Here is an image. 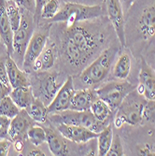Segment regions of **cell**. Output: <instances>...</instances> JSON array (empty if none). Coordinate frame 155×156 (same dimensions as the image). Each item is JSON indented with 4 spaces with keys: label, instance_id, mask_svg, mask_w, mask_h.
<instances>
[{
    "label": "cell",
    "instance_id": "obj_1",
    "mask_svg": "<svg viewBox=\"0 0 155 156\" xmlns=\"http://www.w3.org/2000/svg\"><path fill=\"white\" fill-rule=\"evenodd\" d=\"M104 43V33L79 23L68 26L64 33L63 54L70 66L79 68L85 65Z\"/></svg>",
    "mask_w": 155,
    "mask_h": 156
},
{
    "label": "cell",
    "instance_id": "obj_2",
    "mask_svg": "<svg viewBox=\"0 0 155 156\" xmlns=\"http://www.w3.org/2000/svg\"><path fill=\"white\" fill-rule=\"evenodd\" d=\"M147 102L136 89L126 96L115 111L114 125L117 128L123 124L131 126L142 125L145 122L144 108Z\"/></svg>",
    "mask_w": 155,
    "mask_h": 156
},
{
    "label": "cell",
    "instance_id": "obj_3",
    "mask_svg": "<svg viewBox=\"0 0 155 156\" xmlns=\"http://www.w3.org/2000/svg\"><path fill=\"white\" fill-rule=\"evenodd\" d=\"M103 15L101 6H87L79 3L67 2L60 8L57 14L49 22L51 23H66L68 26L93 20Z\"/></svg>",
    "mask_w": 155,
    "mask_h": 156
},
{
    "label": "cell",
    "instance_id": "obj_4",
    "mask_svg": "<svg viewBox=\"0 0 155 156\" xmlns=\"http://www.w3.org/2000/svg\"><path fill=\"white\" fill-rule=\"evenodd\" d=\"M117 51L118 50L115 47L104 50L91 65L82 70L79 74L80 81L88 86H94L103 81L110 71Z\"/></svg>",
    "mask_w": 155,
    "mask_h": 156
},
{
    "label": "cell",
    "instance_id": "obj_5",
    "mask_svg": "<svg viewBox=\"0 0 155 156\" xmlns=\"http://www.w3.org/2000/svg\"><path fill=\"white\" fill-rule=\"evenodd\" d=\"M48 119L56 124L63 123L86 127L96 134H99L105 127L108 125L98 121L91 110L78 111L74 109H67L58 113L48 114Z\"/></svg>",
    "mask_w": 155,
    "mask_h": 156
},
{
    "label": "cell",
    "instance_id": "obj_6",
    "mask_svg": "<svg viewBox=\"0 0 155 156\" xmlns=\"http://www.w3.org/2000/svg\"><path fill=\"white\" fill-rule=\"evenodd\" d=\"M136 87L125 80L109 81L101 87L95 89V94L98 98L102 99L114 112L120 107L123 99Z\"/></svg>",
    "mask_w": 155,
    "mask_h": 156
},
{
    "label": "cell",
    "instance_id": "obj_7",
    "mask_svg": "<svg viewBox=\"0 0 155 156\" xmlns=\"http://www.w3.org/2000/svg\"><path fill=\"white\" fill-rule=\"evenodd\" d=\"M30 11L22 9V21L18 29L13 34V53L23 61V56L33 33L34 26Z\"/></svg>",
    "mask_w": 155,
    "mask_h": 156
},
{
    "label": "cell",
    "instance_id": "obj_8",
    "mask_svg": "<svg viewBox=\"0 0 155 156\" xmlns=\"http://www.w3.org/2000/svg\"><path fill=\"white\" fill-rule=\"evenodd\" d=\"M74 94L75 89L73 78L71 76H68L65 81L62 84V86L58 90L54 98L52 99V101L47 106L48 114L58 113L64 110L70 109Z\"/></svg>",
    "mask_w": 155,
    "mask_h": 156
},
{
    "label": "cell",
    "instance_id": "obj_9",
    "mask_svg": "<svg viewBox=\"0 0 155 156\" xmlns=\"http://www.w3.org/2000/svg\"><path fill=\"white\" fill-rule=\"evenodd\" d=\"M106 11L108 20L114 28L116 36L122 48L125 47V31H124V16L122 7L120 0H104Z\"/></svg>",
    "mask_w": 155,
    "mask_h": 156
},
{
    "label": "cell",
    "instance_id": "obj_10",
    "mask_svg": "<svg viewBox=\"0 0 155 156\" xmlns=\"http://www.w3.org/2000/svg\"><path fill=\"white\" fill-rule=\"evenodd\" d=\"M139 85L136 91L147 100H155V69L143 58L138 75Z\"/></svg>",
    "mask_w": 155,
    "mask_h": 156
},
{
    "label": "cell",
    "instance_id": "obj_11",
    "mask_svg": "<svg viewBox=\"0 0 155 156\" xmlns=\"http://www.w3.org/2000/svg\"><path fill=\"white\" fill-rule=\"evenodd\" d=\"M62 86L59 83L58 76L56 74L41 72L38 76V89L37 92L40 94L39 98L46 106H48L57 94L58 90Z\"/></svg>",
    "mask_w": 155,
    "mask_h": 156
},
{
    "label": "cell",
    "instance_id": "obj_12",
    "mask_svg": "<svg viewBox=\"0 0 155 156\" xmlns=\"http://www.w3.org/2000/svg\"><path fill=\"white\" fill-rule=\"evenodd\" d=\"M47 38L48 36L46 33L40 31H36L33 33L29 42H28L23 56V65L24 68L28 69L33 66L34 62L40 55L42 51L44 50L47 44Z\"/></svg>",
    "mask_w": 155,
    "mask_h": 156
},
{
    "label": "cell",
    "instance_id": "obj_13",
    "mask_svg": "<svg viewBox=\"0 0 155 156\" xmlns=\"http://www.w3.org/2000/svg\"><path fill=\"white\" fill-rule=\"evenodd\" d=\"M58 132L67 140L81 144L87 143L92 139L97 138L98 134L83 126L71 125V124H57Z\"/></svg>",
    "mask_w": 155,
    "mask_h": 156
},
{
    "label": "cell",
    "instance_id": "obj_14",
    "mask_svg": "<svg viewBox=\"0 0 155 156\" xmlns=\"http://www.w3.org/2000/svg\"><path fill=\"white\" fill-rule=\"evenodd\" d=\"M33 125V120L28 115L25 109H21L18 114L11 119L9 136L12 141L27 137V132L30 127Z\"/></svg>",
    "mask_w": 155,
    "mask_h": 156
},
{
    "label": "cell",
    "instance_id": "obj_15",
    "mask_svg": "<svg viewBox=\"0 0 155 156\" xmlns=\"http://www.w3.org/2000/svg\"><path fill=\"white\" fill-rule=\"evenodd\" d=\"M13 34L6 9V0H0V39L9 55L13 54Z\"/></svg>",
    "mask_w": 155,
    "mask_h": 156
},
{
    "label": "cell",
    "instance_id": "obj_16",
    "mask_svg": "<svg viewBox=\"0 0 155 156\" xmlns=\"http://www.w3.org/2000/svg\"><path fill=\"white\" fill-rule=\"evenodd\" d=\"M138 29L144 39L155 36V2L143 9L138 21Z\"/></svg>",
    "mask_w": 155,
    "mask_h": 156
},
{
    "label": "cell",
    "instance_id": "obj_17",
    "mask_svg": "<svg viewBox=\"0 0 155 156\" xmlns=\"http://www.w3.org/2000/svg\"><path fill=\"white\" fill-rule=\"evenodd\" d=\"M97 98L95 91L90 88L75 91L70 109L78 111L90 110L93 102Z\"/></svg>",
    "mask_w": 155,
    "mask_h": 156
},
{
    "label": "cell",
    "instance_id": "obj_18",
    "mask_svg": "<svg viewBox=\"0 0 155 156\" xmlns=\"http://www.w3.org/2000/svg\"><path fill=\"white\" fill-rule=\"evenodd\" d=\"M6 66L9 76V80L10 86L13 88L18 87H27L29 86V80L26 77L25 73L19 68L18 65L15 63L10 56L6 60Z\"/></svg>",
    "mask_w": 155,
    "mask_h": 156
},
{
    "label": "cell",
    "instance_id": "obj_19",
    "mask_svg": "<svg viewBox=\"0 0 155 156\" xmlns=\"http://www.w3.org/2000/svg\"><path fill=\"white\" fill-rule=\"evenodd\" d=\"M49 149L53 155L66 156L69 155V149L65 142V138L58 132L55 133L51 128H45Z\"/></svg>",
    "mask_w": 155,
    "mask_h": 156
},
{
    "label": "cell",
    "instance_id": "obj_20",
    "mask_svg": "<svg viewBox=\"0 0 155 156\" xmlns=\"http://www.w3.org/2000/svg\"><path fill=\"white\" fill-rule=\"evenodd\" d=\"M90 110L98 121L107 124H109L111 122L115 113L113 110H111V108L106 102L98 97L93 102Z\"/></svg>",
    "mask_w": 155,
    "mask_h": 156
},
{
    "label": "cell",
    "instance_id": "obj_21",
    "mask_svg": "<svg viewBox=\"0 0 155 156\" xmlns=\"http://www.w3.org/2000/svg\"><path fill=\"white\" fill-rule=\"evenodd\" d=\"M132 59L129 53L122 52L113 67V76L118 80H125L131 73Z\"/></svg>",
    "mask_w": 155,
    "mask_h": 156
},
{
    "label": "cell",
    "instance_id": "obj_22",
    "mask_svg": "<svg viewBox=\"0 0 155 156\" xmlns=\"http://www.w3.org/2000/svg\"><path fill=\"white\" fill-rule=\"evenodd\" d=\"M55 63V54L51 46H45L44 50L42 51L40 55L34 62L32 68L35 71H48Z\"/></svg>",
    "mask_w": 155,
    "mask_h": 156
},
{
    "label": "cell",
    "instance_id": "obj_23",
    "mask_svg": "<svg viewBox=\"0 0 155 156\" xmlns=\"http://www.w3.org/2000/svg\"><path fill=\"white\" fill-rule=\"evenodd\" d=\"M30 118L38 123H45L48 120L47 106L39 98L35 97L31 104L25 108Z\"/></svg>",
    "mask_w": 155,
    "mask_h": 156
},
{
    "label": "cell",
    "instance_id": "obj_24",
    "mask_svg": "<svg viewBox=\"0 0 155 156\" xmlns=\"http://www.w3.org/2000/svg\"><path fill=\"white\" fill-rule=\"evenodd\" d=\"M9 96L21 109H25L35 98L30 86L13 88Z\"/></svg>",
    "mask_w": 155,
    "mask_h": 156
},
{
    "label": "cell",
    "instance_id": "obj_25",
    "mask_svg": "<svg viewBox=\"0 0 155 156\" xmlns=\"http://www.w3.org/2000/svg\"><path fill=\"white\" fill-rule=\"evenodd\" d=\"M113 123L110 122L107 127L98 134L97 136V147L98 155L105 156L107 155L113 139Z\"/></svg>",
    "mask_w": 155,
    "mask_h": 156
},
{
    "label": "cell",
    "instance_id": "obj_26",
    "mask_svg": "<svg viewBox=\"0 0 155 156\" xmlns=\"http://www.w3.org/2000/svg\"><path fill=\"white\" fill-rule=\"evenodd\" d=\"M6 9L8 13V17L10 22L11 28L14 33L21 24L22 8L19 5H17L13 0H6Z\"/></svg>",
    "mask_w": 155,
    "mask_h": 156
},
{
    "label": "cell",
    "instance_id": "obj_27",
    "mask_svg": "<svg viewBox=\"0 0 155 156\" xmlns=\"http://www.w3.org/2000/svg\"><path fill=\"white\" fill-rule=\"evenodd\" d=\"M27 138L30 140V142L34 146L36 147L40 146L41 144L46 142V140H47L45 128H43V127H41L39 125L33 124L27 132Z\"/></svg>",
    "mask_w": 155,
    "mask_h": 156
},
{
    "label": "cell",
    "instance_id": "obj_28",
    "mask_svg": "<svg viewBox=\"0 0 155 156\" xmlns=\"http://www.w3.org/2000/svg\"><path fill=\"white\" fill-rule=\"evenodd\" d=\"M21 108L14 103L9 95L6 96L0 101V115H4L12 119L18 114Z\"/></svg>",
    "mask_w": 155,
    "mask_h": 156
},
{
    "label": "cell",
    "instance_id": "obj_29",
    "mask_svg": "<svg viewBox=\"0 0 155 156\" xmlns=\"http://www.w3.org/2000/svg\"><path fill=\"white\" fill-rule=\"evenodd\" d=\"M60 9V2L59 0H49V1L43 6L40 12V17L45 20L52 19Z\"/></svg>",
    "mask_w": 155,
    "mask_h": 156
},
{
    "label": "cell",
    "instance_id": "obj_30",
    "mask_svg": "<svg viewBox=\"0 0 155 156\" xmlns=\"http://www.w3.org/2000/svg\"><path fill=\"white\" fill-rule=\"evenodd\" d=\"M107 155H108V156H122V155H124L122 139L119 135L116 134L113 136L111 146H110Z\"/></svg>",
    "mask_w": 155,
    "mask_h": 156
},
{
    "label": "cell",
    "instance_id": "obj_31",
    "mask_svg": "<svg viewBox=\"0 0 155 156\" xmlns=\"http://www.w3.org/2000/svg\"><path fill=\"white\" fill-rule=\"evenodd\" d=\"M145 122H150L155 124V100H147L144 108Z\"/></svg>",
    "mask_w": 155,
    "mask_h": 156
},
{
    "label": "cell",
    "instance_id": "obj_32",
    "mask_svg": "<svg viewBox=\"0 0 155 156\" xmlns=\"http://www.w3.org/2000/svg\"><path fill=\"white\" fill-rule=\"evenodd\" d=\"M11 119L4 115H0V139L9 138V132L10 127Z\"/></svg>",
    "mask_w": 155,
    "mask_h": 156
},
{
    "label": "cell",
    "instance_id": "obj_33",
    "mask_svg": "<svg viewBox=\"0 0 155 156\" xmlns=\"http://www.w3.org/2000/svg\"><path fill=\"white\" fill-rule=\"evenodd\" d=\"M138 155L143 156H155V147L150 143H145L137 147Z\"/></svg>",
    "mask_w": 155,
    "mask_h": 156
},
{
    "label": "cell",
    "instance_id": "obj_34",
    "mask_svg": "<svg viewBox=\"0 0 155 156\" xmlns=\"http://www.w3.org/2000/svg\"><path fill=\"white\" fill-rule=\"evenodd\" d=\"M17 5H19L22 9H24L31 13L35 12V0H13Z\"/></svg>",
    "mask_w": 155,
    "mask_h": 156
},
{
    "label": "cell",
    "instance_id": "obj_35",
    "mask_svg": "<svg viewBox=\"0 0 155 156\" xmlns=\"http://www.w3.org/2000/svg\"><path fill=\"white\" fill-rule=\"evenodd\" d=\"M11 140L8 138L0 139V156H7L9 153V150L11 147Z\"/></svg>",
    "mask_w": 155,
    "mask_h": 156
},
{
    "label": "cell",
    "instance_id": "obj_36",
    "mask_svg": "<svg viewBox=\"0 0 155 156\" xmlns=\"http://www.w3.org/2000/svg\"><path fill=\"white\" fill-rule=\"evenodd\" d=\"M0 80L4 82L7 85H9V76H8V71H7V66L6 63L0 60Z\"/></svg>",
    "mask_w": 155,
    "mask_h": 156
},
{
    "label": "cell",
    "instance_id": "obj_37",
    "mask_svg": "<svg viewBox=\"0 0 155 156\" xmlns=\"http://www.w3.org/2000/svg\"><path fill=\"white\" fill-rule=\"evenodd\" d=\"M11 90H12L11 86L5 84L4 82L0 80V101H1L3 98H5L6 96L9 95Z\"/></svg>",
    "mask_w": 155,
    "mask_h": 156
},
{
    "label": "cell",
    "instance_id": "obj_38",
    "mask_svg": "<svg viewBox=\"0 0 155 156\" xmlns=\"http://www.w3.org/2000/svg\"><path fill=\"white\" fill-rule=\"evenodd\" d=\"M49 1V0H35V14L36 15L40 16L41 9L43 8V6Z\"/></svg>",
    "mask_w": 155,
    "mask_h": 156
},
{
    "label": "cell",
    "instance_id": "obj_39",
    "mask_svg": "<svg viewBox=\"0 0 155 156\" xmlns=\"http://www.w3.org/2000/svg\"><path fill=\"white\" fill-rule=\"evenodd\" d=\"M13 144H14V149L16 150V151H18V152H22L23 151V147H24L23 140H22V139L15 140V141H13Z\"/></svg>",
    "mask_w": 155,
    "mask_h": 156
},
{
    "label": "cell",
    "instance_id": "obj_40",
    "mask_svg": "<svg viewBox=\"0 0 155 156\" xmlns=\"http://www.w3.org/2000/svg\"><path fill=\"white\" fill-rule=\"evenodd\" d=\"M26 155H28V156H45L46 154L42 151H40L39 149H34L31 151L28 152Z\"/></svg>",
    "mask_w": 155,
    "mask_h": 156
},
{
    "label": "cell",
    "instance_id": "obj_41",
    "mask_svg": "<svg viewBox=\"0 0 155 156\" xmlns=\"http://www.w3.org/2000/svg\"><path fill=\"white\" fill-rule=\"evenodd\" d=\"M134 1H135V0H124V3H125L126 6H127V8H129L134 3Z\"/></svg>",
    "mask_w": 155,
    "mask_h": 156
}]
</instances>
